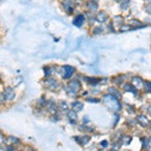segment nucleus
Returning <instances> with one entry per match:
<instances>
[{"label":"nucleus","instance_id":"1","mask_svg":"<svg viewBox=\"0 0 151 151\" xmlns=\"http://www.w3.org/2000/svg\"><path fill=\"white\" fill-rule=\"evenodd\" d=\"M104 103L108 107L109 109H111L112 111H118L120 109V104L117 101L116 98L111 95H106L104 97Z\"/></svg>","mask_w":151,"mask_h":151},{"label":"nucleus","instance_id":"2","mask_svg":"<svg viewBox=\"0 0 151 151\" xmlns=\"http://www.w3.org/2000/svg\"><path fill=\"white\" fill-rule=\"evenodd\" d=\"M62 5H63V8H64L65 12L67 14H72L73 11H74V2L73 1H68V0H64L62 2Z\"/></svg>","mask_w":151,"mask_h":151},{"label":"nucleus","instance_id":"3","mask_svg":"<svg viewBox=\"0 0 151 151\" xmlns=\"http://www.w3.org/2000/svg\"><path fill=\"white\" fill-rule=\"evenodd\" d=\"M3 95L5 97L6 101H12V100L15 98V92H14V90L11 87H6L4 89Z\"/></svg>","mask_w":151,"mask_h":151},{"label":"nucleus","instance_id":"4","mask_svg":"<svg viewBox=\"0 0 151 151\" xmlns=\"http://www.w3.org/2000/svg\"><path fill=\"white\" fill-rule=\"evenodd\" d=\"M75 69L73 67H70V65H65V67L63 68V77H64L65 80H69L72 75L74 74Z\"/></svg>","mask_w":151,"mask_h":151},{"label":"nucleus","instance_id":"5","mask_svg":"<svg viewBox=\"0 0 151 151\" xmlns=\"http://www.w3.org/2000/svg\"><path fill=\"white\" fill-rule=\"evenodd\" d=\"M85 22V15L84 14H78L75 16V18L73 19V24L77 27H81V26Z\"/></svg>","mask_w":151,"mask_h":151},{"label":"nucleus","instance_id":"6","mask_svg":"<svg viewBox=\"0 0 151 151\" xmlns=\"http://www.w3.org/2000/svg\"><path fill=\"white\" fill-rule=\"evenodd\" d=\"M47 88L50 90H52V91H55V90H58V85H60V83H58L57 80L55 79H52V78H48V79L47 80Z\"/></svg>","mask_w":151,"mask_h":151},{"label":"nucleus","instance_id":"7","mask_svg":"<svg viewBox=\"0 0 151 151\" xmlns=\"http://www.w3.org/2000/svg\"><path fill=\"white\" fill-rule=\"evenodd\" d=\"M96 20L99 21L100 23L106 22V21L108 20V15H107V13L105 11H100L96 15Z\"/></svg>","mask_w":151,"mask_h":151},{"label":"nucleus","instance_id":"8","mask_svg":"<svg viewBox=\"0 0 151 151\" xmlns=\"http://www.w3.org/2000/svg\"><path fill=\"white\" fill-rule=\"evenodd\" d=\"M67 116H68V118L70 119L72 122H76V121L78 120V115H77V112L74 111V110H70V111H68V114H67Z\"/></svg>","mask_w":151,"mask_h":151},{"label":"nucleus","instance_id":"9","mask_svg":"<svg viewBox=\"0 0 151 151\" xmlns=\"http://www.w3.org/2000/svg\"><path fill=\"white\" fill-rule=\"evenodd\" d=\"M82 109H83V104L80 103V102H74V103L72 104V110L79 112V111H82Z\"/></svg>","mask_w":151,"mask_h":151},{"label":"nucleus","instance_id":"10","mask_svg":"<svg viewBox=\"0 0 151 151\" xmlns=\"http://www.w3.org/2000/svg\"><path fill=\"white\" fill-rule=\"evenodd\" d=\"M88 9H89L90 11H97V9H98V4H97V2L90 1L89 3H88Z\"/></svg>","mask_w":151,"mask_h":151},{"label":"nucleus","instance_id":"11","mask_svg":"<svg viewBox=\"0 0 151 151\" xmlns=\"http://www.w3.org/2000/svg\"><path fill=\"white\" fill-rule=\"evenodd\" d=\"M7 143L10 145H13V144H16V143H20V140L17 139L16 137H13V136H9L7 138Z\"/></svg>","mask_w":151,"mask_h":151},{"label":"nucleus","instance_id":"12","mask_svg":"<svg viewBox=\"0 0 151 151\" xmlns=\"http://www.w3.org/2000/svg\"><path fill=\"white\" fill-rule=\"evenodd\" d=\"M129 0H121V5H120V7H121V9L122 10H126V9L128 8L129 7Z\"/></svg>","mask_w":151,"mask_h":151},{"label":"nucleus","instance_id":"13","mask_svg":"<svg viewBox=\"0 0 151 151\" xmlns=\"http://www.w3.org/2000/svg\"><path fill=\"white\" fill-rule=\"evenodd\" d=\"M129 29H131V25H121L120 26V30L121 31H126V30H129Z\"/></svg>","mask_w":151,"mask_h":151},{"label":"nucleus","instance_id":"14","mask_svg":"<svg viewBox=\"0 0 151 151\" xmlns=\"http://www.w3.org/2000/svg\"><path fill=\"white\" fill-rule=\"evenodd\" d=\"M113 20H115V22L116 23H118V24H120V23H122V21H123V18L121 17V16H115L114 17Z\"/></svg>","mask_w":151,"mask_h":151},{"label":"nucleus","instance_id":"15","mask_svg":"<svg viewBox=\"0 0 151 151\" xmlns=\"http://www.w3.org/2000/svg\"><path fill=\"white\" fill-rule=\"evenodd\" d=\"M136 24H137L139 27H142V26H143L142 24L140 23L139 20H132V21H131V25H136Z\"/></svg>","mask_w":151,"mask_h":151},{"label":"nucleus","instance_id":"16","mask_svg":"<svg viewBox=\"0 0 151 151\" xmlns=\"http://www.w3.org/2000/svg\"><path fill=\"white\" fill-rule=\"evenodd\" d=\"M88 82H89L90 84H92V85H95V84H97V83L99 82V79H89V80H88Z\"/></svg>","mask_w":151,"mask_h":151},{"label":"nucleus","instance_id":"17","mask_svg":"<svg viewBox=\"0 0 151 151\" xmlns=\"http://www.w3.org/2000/svg\"><path fill=\"white\" fill-rule=\"evenodd\" d=\"M94 29H95V30L93 31V33H94V35H99V33L102 31V30H101V29H102L101 27H95Z\"/></svg>","mask_w":151,"mask_h":151},{"label":"nucleus","instance_id":"18","mask_svg":"<svg viewBox=\"0 0 151 151\" xmlns=\"http://www.w3.org/2000/svg\"><path fill=\"white\" fill-rule=\"evenodd\" d=\"M5 141V137L3 136V134L2 133H0V144H2V143Z\"/></svg>","mask_w":151,"mask_h":151},{"label":"nucleus","instance_id":"19","mask_svg":"<svg viewBox=\"0 0 151 151\" xmlns=\"http://www.w3.org/2000/svg\"><path fill=\"white\" fill-rule=\"evenodd\" d=\"M115 1H117V2H121V0H115Z\"/></svg>","mask_w":151,"mask_h":151},{"label":"nucleus","instance_id":"20","mask_svg":"<svg viewBox=\"0 0 151 151\" xmlns=\"http://www.w3.org/2000/svg\"><path fill=\"white\" fill-rule=\"evenodd\" d=\"M0 1H1V0H0Z\"/></svg>","mask_w":151,"mask_h":151}]
</instances>
